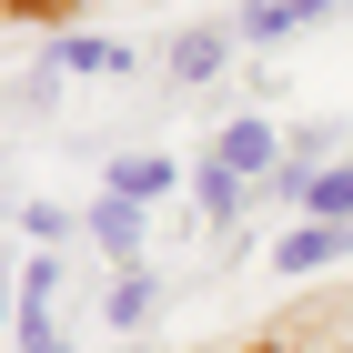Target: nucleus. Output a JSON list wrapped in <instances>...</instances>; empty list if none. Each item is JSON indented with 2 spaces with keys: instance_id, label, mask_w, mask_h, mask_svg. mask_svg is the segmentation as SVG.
Listing matches in <instances>:
<instances>
[{
  "instance_id": "nucleus-14",
  "label": "nucleus",
  "mask_w": 353,
  "mask_h": 353,
  "mask_svg": "<svg viewBox=\"0 0 353 353\" xmlns=\"http://www.w3.org/2000/svg\"><path fill=\"white\" fill-rule=\"evenodd\" d=\"M252 353H283V343H252Z\"/></svg>"
},
{
  "instance_id": "nucleus-6",
  "label": "nucleus",
  "mask_w": 353,
  "mask_h": 353,
  "mask_svg": "<svg viewBox=\"0 0 353 353\" xmlns=\"http://www.w3.org/2000/svg\"><path fill=\"white\" fill-rule=\"evenodd\" d=\"M182 182H192V162H172V152H141V141L101 162V192H121V202H162V192H182Z\"/></svg>"
},
{
  "instance_id": "nucleus-13",
  "label": "nucleus",
  "mask_w": 353,
  "mask_h": 353,
  "mask_svg": "<svg viewBox=\"0 0 353 353\" xmlns=\"http://www.w3.org/2000/svg\"><path fill=\"white\" fill-rule=\"evenodd\" d=\"M10 323H21V293H0V333H10Z\"/></svg>"
},
{
  "instance_id": "nucleus-11",
  "label": "nucleus",
  "mask_w": 353,
  "mask_h": 353,
  "mask_svg": "<svg viewBox=\"0 0 353 353\" xmlns=\"http://www.w3.org/2000/svg\"><path fill=\"white\" fill-rule=\"evenodd\" d=\"M21 222L41 232V243H71V212H61V202H21Z\"/></svg>"
},
{
  "instance_id": "nucleus-12",
  "label": "nucleus",
  "mask_w": 353,
  "mask_h": 353,
  "mask_svg": "<svg viewBox=\"0 0 353 353\" xmlns=\"http://www.w3.org/2000/svg\"><path fill=\"white\" fill-rule=\"evenodd\" d=\"M323 353H353V313H343V323H333V343H323Z\"/></svg>"
},
{
  "instance_id": "nucleus-3",
  "label": "nucleus",
  "mask_w": 353,
  "mask_h": 353,
  "mask_svg": "<svg viewBox=\"0 0 353 353\" xmlns=\"http://www.w3.org/2000/svg\"><path fill=\"white\" fill-rule=\"evenodd\" d=\"M333 10H353V0H232V41H243V51H272V41L333 21Z\"/></svg>"
},
{
  "instance_id": "nucleus-5",
  "label": "nucleus",
  "mask_w": 353,
  "mask_h": 353,
  "mask_svg": "<svg viewBox=\"0 0 353 353\" xmlns=\"http://www.w3.org/2000/svg\"><path fill=\"white\" fill-rule=\"evenodd\" d=\"M212 162H232L243 182H272V172H283V132H272L263 111H232V121L212 132Z\"/></svg>"
},
{
  "instance_id": "nucleus-1",
  "label": "nucleus",
  "mask_w": 353,
  "mask_h": 353,
  "mask_svg": "<svg viewBox=\"0 0 353 353\" xmlns=\"http://www.w3.org/2000/svg\"><path fill=\"white\" fill-rule=\"evenodd\" d=\"M263 263L283 272V283H313V272H343L353 263V222H323V212H303L283 243H263Z\"/></svg>"
},
{
  "instance_id": "nucleus-4",
  "label": "nucleus",
  "mask_w": 353,
  "mask_h": 353,
  "mask_svg": "<svg viewBox=\"0 0 353 353\" xmlns=\"http://www.w3.org/2000/svg\"><path fill=\"white\" fill-rule=\"evenodd\" d=\"M41 61H51L61 81H132V51L101 41V30H71V21L51 30V51H41Z\"/></svg>"
},
{
  "instance_id": "nucleus-9",
  "label": "nucleus",
  "mask_w": 353,
  "mask_h": 353,
  "mask_svg": "<svg viewBox=\"0 0 353 353\" xmlns=\"http://www.w3.org/2000/svg\"><path fill=\"white\" fill-rule=\"evenodd\" d=\"M162 293H172V283H162L152 263H121V283H111V303H101V323H111V333H141L152 313H162Z\"/></svg>"
},
{
  "instance_id": "nucleus-8",
  "label": "nucleus",
  "mask_w": 353,
  "mask_h": 353,
  "mask_svg": "<svg viewBox=\"0 0 353 353\" xmlns=\"http://www.w3.org/2000/svg\"><path fill=\"white\" fill-rule=\"evenodd\" d=\"M192 202H202V222H212V232H232V222L263 202V182H243L232 162H212V152H202V162H192Z\"/></svg>"
},
{
  "instance_id": "nucleus-7",
  "label": "nucleus",
  "mask_w": 353,
  "mask_h": 353,
  "mask_svg": "<svg viewBox=\"0 0 353 353\" xmlns=\"http://www.w3.org/2000/svg\"><path fill=\"white\" fill-rule=\"evenodd\" d=\"M81 232L111 252V263H141V252H152V202H121V192H101V202L81 212Z\"/></svg>"
},
{
  "instance_id": "nucleus-10",
  "label": "nucleus",
  "mask_w": 353,
  "mask_h": 353,
  "mask_svg": "<svg viewBox=\"0 0 353 353\" xmlns=\"http://www.w3.org/2000/svg\"><path fill=\"white\" fill-rule=\"evenodd\" d=\"M303 212H323V222H353V162H303Z\"/></svg>"
},
{
  "instance_id": "nucleus-15",
  "label": "nucleus",
  "mask_w": 353,
  "mask_h": 353,
  "mask_svg": "<svg viewBox=\"0 0 353 353\" xmlns=\"http://www.w3.org/2000/svg\"><path fill=\"white\" fill-rule=\"evenodd\" d=\"M61 353H71V343H61Z\"/></svg>"
},
{
  "instance_id": "nucleus-2",
  "label": "nucleus",
  "mask_w": 353,
  "mask_h": 353,
  "mask_svg": "<svg viewBox=\"0 0 353 353\" xmlns=\"http://www.w3.org/2000/svg\"><path fill=\"white\" fill-rule=\"evenodd\" d=\"M232 21H192V30H172V51H162V81L172 91H202V81H222L232 71Z\"/></svg>"
}]
</instances>
